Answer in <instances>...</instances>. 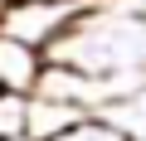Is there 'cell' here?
<instances>
[{"label": "cell", "mask_w": 146, "mask_h": 141, "mask_svg": "<svg viewBox=\"0 0 146 141\" xmlns=\"http://www.w3.org/2000/svg\"><path fill=\"white\" fill-rule=\"evenodd\" d=\"M49 58L107 78L122 97L146 83V10H136L131 0H98L73 20V29L49 49Z\"/></svg>", "instance_id": "cell-1"}, {"label": "cell", "mask_w": 146, "mask_h": 141, "mask_svg": "<svg viewBox=\"0 0 146 141\" xmlns=\"http://www.w3.org/2000/svg\"><path fill=\"white\" fill-rule=\"evenodd\" d=\"M88 5H98V0H10V10H5V34H20L29 39L34 49H54L73 20H78Z\"/></svg>", "instance_id": "cell-2"}, {"label": "cell", "mask_w": 146, "mask_h": 141, "mask_svg": "<svg viewBox=\"0 0 146 141\" xmlns=\"http://www.w3.org/2000/svg\"><path fill=\"white\" fill-rule=\"evenodd\" d=\"M44 63H49L44 49H34L29 39L0 29V83L10 93H34L39 78H44Z\"/></svg>", "instance_id": "cell-3"}, {"label": "cell", "mask_w": 146, "mask_h": 141, "mask_svg": "<svg viewBox=\"0 0 146 141\" xmlns=\"http://www.w3.org/2000/svg\"><path fill=\"white\" fill-rule=\"evenodd\" d=\"M83 117H88V107H83V102H63V97H39V93H34L29 136H34V141H54V136H63L68 126H78Z\"/></svg>", "instance_id": "cell-4"}, {"label": "cell", "mask_w": 146, "mask_h": 141, "mask_svg": "<svg viewBox=\"0 0 146 141\" xmlns=\"http://www.w3.org/2000/svg\"><path fill=\"white\" fill-rule=\"evenodd\" d=\"M102 117H107V122H117L131 141H146V83H136L131 93L112 97V102L102 107Z\"/></svg>", "instance_id": "cell-5"}, {"label": "cell", "mask_w": 146, "mask_h": 141, "mask_svg": "<svg viewBox=\"0 0 146 141\" xmlns=\"http://www.w3.org/2000/svg\"><path fill=\"white\" fill-rule=\"evenodd\" d=\"M34 93H0V136H29Z\"/></svg>", "instance_id": "cell-6"}, {"label": "cell", "mask_w": 146, "mask_h": 141, "mask_svg": "<svg viewBox=\"0 0 146 141\" xmlns=\"http://www.w3.org/2000/svg\"><path fill=\"white\" fill-rule=\"evenodd\" d=\"M54 141H131V136H127L117 122H107L102 112H88L78 126H68V131H63V136H54Z\"/></svg>", "instance_id": "cell-7"}, {"label": "cell", "mask_w": 146, "mask_h": 141, "mask_svg": "<svg viewBox=\"0 0 146 141\" xmlns=\"http://www.w3.org/2000/svg\"><path fill=\"white\" fill-rule=\"evenodd\" d=\"M131 5H136V10H146V0H131Z\"/></svg>", "instance_id": "cell-8"}, {"label": "cell", "mask_w": 146, "mask_h": 141, "mask_svg": "<svg viewBox=\"0 0 146 141\" xmlns=\"http://www.w3.org/2000/svg\"><path fill=\"white\" fill-rule=\"evenodd\" d=\"M0 93H10V88H5V83H0Z\"/></svg>", "instance_id": "cell-9"}, {"label": "cell", "mask_w": 146, "mask_h": 141, "mask_svg": "<svg viewBox=\"0 0 146 141\" xmlns=\"http://www.w3.org/2000/svg\"><path fill=\"white\" fill-rule=\"evenodd\" d=\"M0 29H5V20H0Z\"/></svg>", "instance_id": "cell-10"}]
</instances>
